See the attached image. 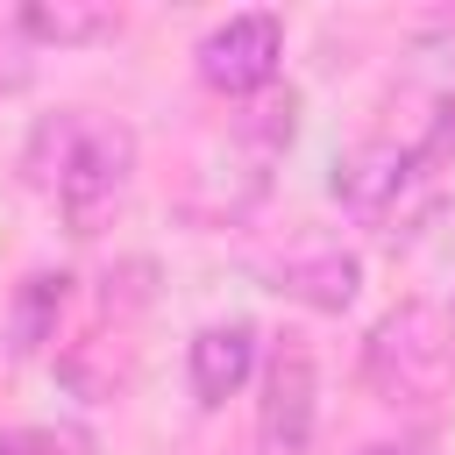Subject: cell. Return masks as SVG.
Listing matches in <instances>:
<instances>
[{"instance_id": "cell-1", "label": "cell", "mask_w": 455, "mask_h": 455, "mask_svg": "<svg viewBox=\"0 0 455 455\" xmlns=\"http://www.w3.org/2000/svg\"><path fill=\"white\" fill-rule=\"evenodd\" d=\"M363 384L384 405H427L448 384V320L427 299H405L398 313H384L363 341Z\"/></svg>"}, {"instance_id": "cell-2", "label": "cell", "mask_w": 455, "mask_h": 455, "mask_svg": "<svg viewBox=\"0 0 455 455\" xmlns=\"http://www.w3.org/2000/svg\"><path fill=\"white\" fill-rule=\"evenodd\" d=\"M128 171H135V135L121 121H78L71 149H64V171H57V206L71 220V235H100L128 192Z\"/></svg>"}, {"instance_id": "cell-3", "label": "cell", "mask_w": 455, "mask_h": 455, "mask_svg": "<svg viewBox=\"0 0 455 455\" xmlns=\"http://www.w3.org/2000/svg\"><path fill=\"white\" fill-rule=\"evenodd\" d=\"M320 419V370L299 334H284L263 363V398H256V441L263 455H306Z\"/></svg>"}, {"instance_id": "cell-4", "label": "cell", "mask_w": 455, "mask_h": 455, "mask_svg": "<svg viewBox=\"0 0 455 455\" xmlns=\"http://www.w3.org/2000/svg\"><path fill=\"white\" fill-rule=\"evenodd\" d=\"M277 57H284V28L277 14H228L220 28L199 36V78L228 100H249L277 78Z\"/></svg>"}, {"instance_id": "cell-5", "label": "cell", "mask_w": 455, "mask_h": 455, "mask_svg": "<svg viewBox=\"0 0 455 455\" xmlns=\"http://www.w3.org/2000/svg\"><path fill=\"white\" fill-rule=\"evenodd\" d=\"M412 178H419V171H412V142H363V149H348V156L334 164V199H341V213H355V220H384V213L405 199Z\"/></svg>"}, {"instance_id": "cell-6", "label": "cell", "mask_w": 455, "mask_h": 455, "mask_svg": "<svg viewBox=\"0 0 455 455\" xmlns=\"http://www.w3.org/2000/svg\"><path fill=\"white\" fill-rule=\"evenodd\" d=\"M270 291H284V299H299L313 313H348L355 291H363V256H348V249H299V256H284L270 270Z\"/></svg>"}, {"instance_id": "cell-7", "label": "cell", "mask_w": 455, "mask_h": 455, "mask_svg": "<svg viewBox=\"0 0 455 455\" xmlns=\"http://www.w3.org/2000/svg\"><path fill=\"white\" fill-rule=\"evenodd\" d=\"M256 370V327L249 320H213L192 334V398L199 405H228Z\"/></svg>"}, {"instance_id": "cell-8", "label": "cell", "mask_w": 455, "mask_h": 455, "mask_svg": "<svg viewBox=\"0 0 455 455\" xmlns=\"http://www.w3.org/2000/svg\"><path fill=\"white\" fill-rule=\"evenodd\" d=\"M64 291H71V277H64V270H28V277H21L14 313H7V355H36V348L57 334Z\"/></svg>"}, {"instance_id": "cell-9", "label": "cell", "mask_w": 455, "mask_h": 455, "mask_svg": "<svg viewBox=\"0 0 455 455\" xmlns=\"http://www.w3.org/2000/svg\"><path fill=\"white\" fill-rule=\"evenodd\" d=\"M21 28L36 36V43H107L114 28H121V14L107 7V0H28L21 7Z\"/></svg>"}, {"instance_id": "cell-10", "label": "cell", "mask_w": 455, "mask_h": 455, "mask_svg": "<svg viewBox=\"0 0 455 455\" xmlns=\"http://www.w3.org/2000/svg\"><path fill=\"white\" fill-rule=\"evenodd\" d=\"M291 128H299V92H263V100L235 121V135H242V142H256V156H263V164L291 142Z\"/></svg>"}, {"instance_id": "cell-11", "label": "cell", "mask_w": 455, "mask_h": 455, "mask_svg": "<svg viewBox=\"0 0 455 455\" xmlns=\"http://www.w3.org/2000/svg\"><path fill=\"white\" fill-rule=\"evenodd\" d=\"M412 171H455V107H441L434 128L412 142Z\"/></svg>"}, {"instance_id": "cell-12", "label": "cell", "mask_w": 455, "mask_h": 455, "mask_svg": "<svg viewBox=\"0 0 455 455\" xmlns=\"http://www.w3.org/2000/svg\"><path fill=\"white\" fill-rule=\"evenodd\" d=\"M0 455H57V434H43V427H21V434H0Z\"/></svg>"}, {"instance_id": "cell-13", "label": "cell", "mask_w": 455, "mask_h": 455, "mask_svg": "<svg viewBox=\"0 0 455 455\" xmlns=\"http://www.w3.org/2000/svg\"><path fill=\"white\" fill-rule=\"evenodd\" d=\"M363 455H427V441H370Z\"/></svg>"}]
</instances>
